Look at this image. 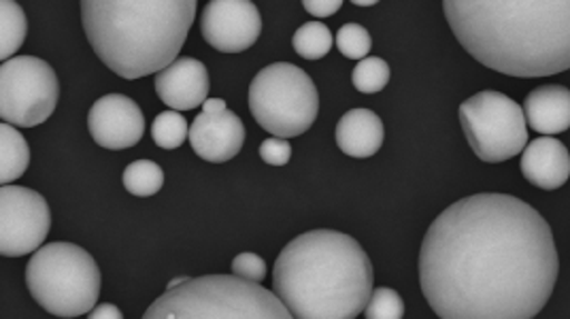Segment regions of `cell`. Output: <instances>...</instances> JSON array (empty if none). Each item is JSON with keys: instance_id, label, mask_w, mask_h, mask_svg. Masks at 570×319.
Returning a JSON list of instances; mask_svg holds the SVG:
<instances>
[{"instance_id": "obj_4", "label": "cell", "mask_w": 570, "mask_h": 319, "mask_svg": "<svg viewBox=\"0 0 570 319\" xmlns=\"http://www.w3.org/2000/svg\"><path fill=\"white\" fill-rule=\"evenodd\" d=\"M198 0H81L86 37L121 79L160 73L179 58Z\"/></svg>"}, {"instance_id": "obj_7", "label": "cell", "mask_w": 570, "mask_h": 319, "mask_svg": "<svg viewBox=\"0 0 570 319\" xmlns=\"http://www.w3.org/2000/svg\"><path fill=\"white\" fill-rule=\"evenodd\" d=\"M249 111L273 137L292 139L305 134L317 120L320 94L303 69L289 62H275L254 77Z\"/></svg>"}, {"instance_id": "obj_29", "label": "cell", "mask_w": 570, "mask_h": 319, "mask_svg": "<svg viewBox=\"0 0 570 319\" xmlns=\"http://www.w3.org/2000/svg\"><path fill=\"white\" fill-rule=\"evenodd\" d=\"M90 318L92 319H121V311H119L116 305H96L95 309L90 311Z\"/></svg>"}, {"instance_id": "obj_23", "label": "cell", "mask_w": 570, "mask_h": 319, "mask_svg": "<svg viewBox=\"0 0 570 319\" xmlns=\"http://www.w3.org/2000/svg\"><path fill=\"white\" fill-rule=\"evenodd\" d=\"M390 81V67L381 58H362L357 62L354 73H352V83L357 92L362 94H377Z\"/></svg>"}, {"instance_id": "obj_12", "label": "cell", "mask_w": 570, "mask_h": 319, "mask_svg": "<svg viewBox=\"0 0 570 319\" xmlns=\"http://www.w3.org/2000/svg\"><path fill=\"white\" fill-rule=\"evenodd\" d=\"M88 128L96 146L105 149L135 148L145 134L141 107L124 94L96 100L88 113Z\"/></svg>"}, {"instance_id": "obj_11", "label": "cell", "mask_w": 570, "mask_h": 319, "mask_svg": "<svg viewBox=\"0 0 570 319\" xmlns=\"http://www.w3.org/2000/svg\"><path fill=\"white\" fill-rule=\"evenodd\" d=\"M200 32L222 53L247 51L261 37V11L252 0H209L200 16Z\"/></svg>"}, {"instance_id": "obj_3", "label": "cell", "mask_w": 570, "mask_h": 319, "mask_svg": "<svg viewBox=\"0 0 570 319\" xmlns=\"http://www.w3.org/2000/svg\"><path fill=\"white\" fill-rule=\"evenodd\" d=\"M373 265L354 237L311 230L284 247L273 290L292 318L354 319L373 295Z\"/></svg>"}, {"instance_id": "obj_16", "label": "cell", "mask_w": 570, "mask_h": 319, "mask_svg": "<svg viewBox=\"0 0 570 319\" xmlns=\"http://www.w3.org/2000/svg\"><path fill=\"white\" fill-rule=\"evenodd\" d=\"M528 126L539 134H560L570 128V90L564 86H541L523 100Z\"/></svg>"}, {"instance_id": "obj_21", "label": "cell", "mask_w": 570, "mask_h": 319, "mask_svg": "<svg viewBox=\"0 0 570 319\" xmlns=\"http://www.w3.org/2000/svg\"><path fill=\"white\" fill-rule=\"evenodd\" d=\"M294 51L305 60H322L333 50V32L322 22H307L301 26L292 37Z\"/></svg>"}, {"instance_id": "obj_30", "label": "cell", "mask_w": 570, "mask_h": 319, "mask_svg": "<svg viewBox=\"0 0 570 319\" xmlns=\"http://www.w3.org/2000/svg\"><path fill=\"white\" fill-rule=\"evenodd\" d=\"M224 109H228V107H226V100L207 99L203 102V111H207V113H219V111H224Z\"/></svg>"}, {"instance_id": "obj_17", "label": "cell", "mask_w": 570, "mask_h": 319, "mask_svg": "<svg viewBox=\"0 0 570 319\" xmlns=\"http://www.w3.org/2000/svg\"><path fill=\"white\" fill-rule=\"evenodd\" d=\"M336 146L352 158H371L380 151L385 128L371 109H352L336 123Z\"/></svg>"}, {"instance_id": "obj_26", "label": "cell", "mask_w": 570, "mask_h": 319, "mask_svg": "<svg viewBox=\"0 0 570 319\" xmlns=\"http://www.w3.org/2000/svg\"><path fill=\"white\" fill-rule=\"evenodd\" d=\"M233 272L243 277V279H249V281H256L261 283L266 277V262L262 260L258 253H238L237 258L233 260Z\"/></svg>"}, {"instance_id": "obj_5", "label": "cell", "mask_w": 570, "mask_h": 319, "mask_svg": "<svg viewBox=\"0 0 570 319\" xmlns=\"http://www.w3.org/2000/svg\"><path fill=\"white\" fill-rule=\"evenodd\" d=\"M147 319H289L275 292L238 275H207L167 290L147 311Z\"/></svg>"}, {"instance_id": "obj_28", "label": "cell", "mask_w": 570, "mask_h": 319, "mask_svg": "<svg viewBox=\"0 0 570 319\" xmlns=\"http://www.w3.org/2000/svg\"><path fill=\"white\" fill-rule=\"evenodd\" d=\"M303 7L313 18H331L343 7V0H303Z\"/></svg>"}, {"instance_id": "obj_15", "label": "cell", "mask_w": 570, "mask_h": 319, "mask_svg": "<svg viewBox=\"0 0 570 319\" xmlns=\"http://www.w3.org/2000/svg\"><path fill=\"white\" fill-rule=\"evenodd\" d=\"M522 175L541 190H558L570 177V153L553 137H539L522 153Z\"/></svg>"}, {"instance_id": "obj_10", "label": "cell", "mask_w": 570, "mask_h": 319, "mask_svg": "<svg viewBox=\"0 0 570 319\" xmlns=\"http://www.w3.org/2000/svg\"><path fill=\"white\" fill-rule=\"evenodd\" d=\"M51 213L46 198L30 188H0V253L20 258L35 253L48 239Z\"/></svg>"}, {"instance_id": "obj_18", "label": "cell", "mask_w": 570, "mask_h": 319, "mask_svg": "<svg viewBox=\"0 0 570 319\" xmlns=\"http://www.w3.org/2000/svg\"><path fill=\"white\" fill-rule=\"evenodd\" d=\"M30 165V148L13 123L0 126V181L11 183L24 175Z\"/></svg>"}, {"instance_id": "obj_31", "label": "cell", "mask_w": 570, "mask_h": 319, "mask_svg": "<svg viewBox=\"0 0 570 319\" xmlns=\"http://www.w3.org/2000/svg\"><path fill=\"white\" fill-rule=\"evenodd\" d=\"M354 4H357V7H373V4H377L380 0H352Z\"/></svg>"}, {"instance_id": "obj_8", "label": "cell", "mask_w": 570, "mask_h": 319, "mask_svg": "<svg viewBox=\"0 0 570 319\" xmlns=\"http://www.w3.org/2000/svg\"><path fill=\"white\" fill-rule=\"evenodd\" d=\"M458 116L469 146L488 165L511 160L528 146L523 109L502 92H479L460 104Z\"/></svg>"}, {"instance_id": "obj_32", "label": "cell", "mask_w": 570, "mask_h": 319, "mask_svg": "<svg viewBox=\"0 0 570 319\" xmlns=\"http://www.w3.org/2000/svg\"><path fill=\"white\" fill-rule=\"evenodd\" d=\"M184 281H188V279H186V277H179V279H173V281H170V283H168L167 290H173V288H177V286H181V283H184Z\"/></svg>"}, {"instance_id": "obj_1", "label": "cell", "mask_w": 570, "mask_h": 319, "mask_svg": "<svg viewBox=\"0 0 570 319\" xmlns=\"http://www.w3.org/2000/svg\"><path fill=\"white\" fill-rule=\"evenodd\" d=\"M558 249L543 216L509 195H475L430 223L420 283L443 319H530L558 281Z\"/></svg>"}, {"instance_id": "obj_20", "label": "cell", "mask_w": 570, "mask_h": 319, "mask_svg": "<svg viewBox=\"0 0 570 319\" xmlns=\"http://www.w3.org/2000/svg\"><path fill=\"white\" fill-rule=\"evenodd\" d=\"M124 188L132 197H154L165 186V172L151 160H137L124 171Z\"/></svg>"}, {"instance_id": "obj_24", "label": "cell", "mask_w": 570, "mask_h": 319, "mask_svg": "<svg viewBox=\"0 0 570 319\" xmlns=\"http://www.w3.org/2000/svg\"><path fill=\"white\" fill-rule=\"evenodd\" d=\"M336 48L350 60H362L373 48V39L364 26L345 24L336 32Z\"/></svg>"}, {"instance_id": "obj_25", "label": "cell", "mask_w": 570, "mask_h": 319, "mask_svg": "<svg viewBox=\"0 0 570 319\" xmlns=\"http://www.w3.org/2000/svg\"><path fill=\"white\" fill-rule=\"evenodd\" d=\"M364 316L368 319H401L404 316L403 298L392 288L373 290L366 302Z\"/></svg>"}, {"instance_id": "obj_22", "label": "cell", "mask_w": 570, "mask_h": 319, "mask_svg": "<svg viewBox=\"0 0 570 319\" xmlns=\"http://www.w3.org/2000/svg\"><path fill=\"white\" fill-rule=\"evenodd\" d=\"M154 143L163 149H177L190 137V126L179 111H165L151 123Z\"/></svg>"}, {"instance_id": "obj_6", "label": "cell", "mask_w": 570, "mask_h": 319, "mask_svg": "<svg viewBox=\"0 0 570 319\" xmlns=\"http://www.w3.org/2000/svg\"><path fill=\"white\" fill-rule=\"evenodd\" d=\"M26 286L51 316H90L100 296V270L83 247L49 243L30 258Z\"/></svg>"}, {"instance_id": "obj_27", "label": "cell", "mask_w": 570, "mask_h": 319, "mask_svg": "<svg viewBox=\"0 0 570 319\" xmlns=\"http://www.w3.org/2000/svg\"><path fill=\"white\" fill-rule=\"evenodd\" d=\"M261 158L271 167H284L292 158V146L287 139L271 137L261 146Z\"/></svg>"}, {"instance_id": "obj_19", "label": "cell", "mask_w": 570, "mask_h": 319, "mask_svg": "<svg viewBox=\"0 0 570 319\" xmlns=\"http://www.w3.org/2000/svg\"><path fill=\"white\" fill-rule=\"evenodd\" d=\"M28 32L24 9L16 0H0V58L9 60L22 48Z\"/></svg>"}, {"instance_id": "obj_2", "label": "cell", "mask_w": 570, "mask_h": 319, "mask_svg": "<svg viewBox=\"0 0 570 319\" xmlns=\"http://www.w3.org/2000/svg\"><path fill=\"white\" fill-rule=\"evenodd\" d=\"M458 43L509 77L570 69V0H443Z\"/></svg>"}, {"instance_id": "obj_9", "label": "cell", "mask_w": 570, "mask_h": 319, "mask_svg": "<svg viewBox=\"0 0 570 319\" xmlns=\"http://www.w3.org/2000/svg\"><path fill=\"white\" fill-rule=\"evenodd\" d=\"M60 99V83L46 60L9 58L0 67V118L20 128L48 122Z\"/></svg>"}, {"instance_id": "obj_13", "label": "cell", "mask_w": 570, "mask_h": 319, "mask_svg": "<svg viewBox=\"0 0 570 319\" xmlns=\"http://www.w3.org/2000/svg\"><path fill=\"white\" fill-rule=\"evenodd\" d=\"M190 146L196 156L222 165L237 156L245 143V126L237 113L224 109L219 113L200 111L190 126Z\"/></svg>"}, {"instance_id": "obj_14", "label": "cell", "mask_w": 570, "mask_h": 319, "mask_svg": "<svg viewBox=\"0 0 570 319\" xmlns=\"http://www.w3.org/2000/svg\"><path fill=\"white\" fill-rule=\"evenodd\" d=\"M156 94L175 111H191L209 94L207 67L196 58H177L156 73Z\"/></svg>"}]
</instances>
